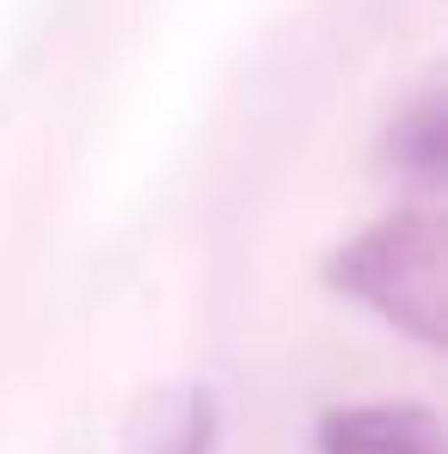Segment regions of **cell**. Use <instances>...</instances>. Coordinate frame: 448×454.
Returning a JSON list of instances; mask_svg holds the SVG:
<instances>
[{"label": "cell", "mask_w": 448, "mask_h": 454, "mask_svg": "<svg viewBox=\"0 0 448 454\" xmlns=\"http://www.w3.org/2000/svg\"><path fill=\"white\" fill-rule=\"evenodd\" d=\"M387 160L424 184V191H443L448 178V111H443V86L418 92L412 105H399L393 129H387Z\"/></svg>", "instance_id": "obj_3"}, {"label": "cell", "mask_w": 448, "mask_h": 454, "mask_svg": "<svg viewBox=\"0 0 448 454\" xmlns=\"http://www.w3.org/2000/svg\"><path fill=\"white\" fill-rule=\"evenodd\" d=\"M216 399L203 387H178V393H160L142 418V436L130 454H216Z\"/></svg>", "instance_id": "obj_4"}, {"label": "cell", "mask_w": 448, "mask_h": 454, "mask_svg": "<svg viewBox=\"0 0 448 454\" xmlns=\"http://www.w3.org/2000/svg\"><path fill=\"white\" fill-rule=\"evenodd\" d=\"M319 454H448L424 405H338L319 418Z\"/></svg>", "instance_id": "obj_2"}, {"label": "cell", "mask_w": 448, "mask_h": 454, "mask_svg": "<svg viewBox=\"0 0 448 454\" xmlns=\"http://www.w3.org/2000/svg\"><path fill=\"white\" fill-rule=\"evenodd\" d=\"M326 283L430 350L448 338V233L430 209H393L350 233L326 258Z\"/></svg>", "instance_id": "obj_1"}]
</instances>
